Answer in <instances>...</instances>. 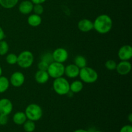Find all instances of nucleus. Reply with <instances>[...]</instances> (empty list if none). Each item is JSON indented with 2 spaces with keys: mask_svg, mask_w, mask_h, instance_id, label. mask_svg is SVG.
Instances as JSON below:
<instances>
[{
  "mask_svg": "<svg viewBox=\"0 0 132 132\" xmlns=\"http://www.w3.org/2000/svg\"><path fill=\"white\" fill-rule=\"evenodd\" d=\"M13 110V104L10 99L3 98L0 99V114L9 116Z\"/></svg>",
  "mask_w": 132,
  "mask_h": 132,
  "instance_id": "1a4fd4ad",
  "label": "nucleus"
},
{
  "mask_svg": "<svg viewBox=\"0 0 132 132\" xmlns=\"http://www.w3.org/2000/svg\"><path fill=\"white\" fill-rule=\"evenodd\" d=\"M33 7L34 4L30 0H24L19 3L18 9L21 14L28 15L32 12L33 10Z\"/></svg>",
  "mask_w": 132,
  "mask_h": 132,
  "instance_id": "ddd939ff",
  "label": "nucleus"
},
{
  "mask_svg": "<svg viewBox=\"0 0 132 132\" xmlns=\"http://www.w3.org/2000/svg\"><path fill=\"white\" fill-rule=\"evenodd\" d=\"M64 68L63 63L53 61L50 63L47 69V72L50 77L56 79L63 77L64 75Z\"/></svg>",
  "mask_w": 132,
  "mask_h": 132,
  "instance_id": "423d86ee",
  "label": "nucleus"
},
{
  "mask_svg": "<svg viewBox=\"0 0 132 132\" xmlns=\"http://www.w3.org/2000/svg\"><path fill=\"white\" fill-rule=\"evenodd\" d=\"M48 66L49 64H48L47 63L43 61H41L37 64V68H38V70H39L47 71Z\"/></svg>",
  "mask_w": 132,
  "mask_h": 132,
  "instance_id": "cd10ccee",
  "label": "nucleus"
},
{
  "mask_svg": "<svg viewBox=\"0 0 132 132\" xmlns=\"http://www.w3.org/2000/svg\"><path fill=\"white\" fill-rule=\"evenodd\" d=\"M54 92L59 95H65L70 91V83L68 80L63 77L54 79L52 83Z\"/></svg>",
  "mask_w": 132,
  "mask_h": 132,
  "instance_id": "20e7f679",
  "label": "nucleus"
},
{
  "mask_svg": "<svg viewBox=\"0 0 132 132\" xmlns=\"http://www.w3.org/2000/svg\"><path fill=\"white\" fill-rule=\"evenodd\" d=\"M83 83L81 81L76 80L70 84V90L73 94H78L83 89Z\"/></svg>",
  "mask_w": 132,
  "mask_h": 132,
  "instance_id": "a211bd4d",
  "label": "nucleus"
},
{
  "mask_svg": "<svg viewBox=\"0 0 132 132\" xmlns=\"http://www.w3.org/2000/svg\"><path fill=\"white\" fill-rule=\"evenodd\" d=\"M24 113L27 119L36 122L41 119L42 117L43 109L39 104L32 103L27 106Z\"/></svg>",
  "mask_w": 132,
  "mask_h": 132,
  "instance_id": "7ed1b4c3",
  "label": "nucleus"
},
{
  "mask_svg": "<svg viewBox=\"0 0 132 132\" xmlns=\"http://www.w3.org/2000/svg\"><path fill=\"white\" fill-rule=\"evenodd\" d=\"M117 73L121 76L128 75L131 70V64L128 61H121L117 64L116 68Z\"/></svg>",
  "mask_w": 132,
  "mask_h": 132,
  "instance_id": "9b49d317",
  "label": "nucleus"
},
{
  "mask_svg": "<svg viewBox=\"0 0 132 132\" xmlns=\"http://www.w3.org/2000/svg\"><path fill=\"white\" fill-rule=\"evenodd\" d=\"M81 81L87 84H92L98 79V73L94 68L89 67H85L80 69L79 74Z\"/></svg>",
  "mask_w": 132,
  "mask_h": 132,
  "instance_id": "f03ea898",
  "label": "nucleus"
},
{
  "mask_svg": "<svg viewBox=\"0 0 132 132\" xmlns=\"http://www.w3.org/2000/svg\"><path fill=\"white\" fill-rule=\"evenodd\" d=\"M32 11L34 12V14L41 15L44 12V7L42 4H36V5H34Z\"/></svg>",
  "mask_w": 132,
  "mask_h": 132,
  "instance_id": "a878e982",
  "label": "nucleus"
},
{
  "mask_svg": "<svg viewBox=\"0 0 132 132\" xmlns=\"http://www.w3.org/2000/svg\"><path fill=\"white\" fill-rule=\"evenodd\" d=\"M2 73H3V70H2V68H1V67H0V76H2Z\"/></svg>",
  "mask_w": 132,
  "mask_h": 132,
  "instance_id": "f704fd0d",
  "label": "nucleus"
},
{
  "mask_svg": "<svg viewBox=\"0 0 132 132\" xmlns=\"http://www.w3.org/2000/svg\"><path fill=\"white\" fill-rule=\"evenodd\" d=\"M10 84H11L14 87H21L25 81V76L22 72H15L11 75L10 77Z\"/></svg>",
  "mask_w": 132,
  "mask_h": 132,
  "instance_id": "6e6552de",
  "label": "nucleus"
},
{
  "mask_svg": "<svg viewBox=\"0 0 132 132\" xmlns=\"http://www.w3.org/2000/svg\"><path fill=\"white\" fill-rule=\"evenodd\" d=\"M77 27L81 32H88L94 29V23L88 19H82L78 22Z\"/></svg>",
  "mask_w": 132,
  "mask_h": 132,
  "instance_id": "4468645a",
  "label": "nucleus"
},
{
  "mask_svg": "<svg viewBox=\"0 0 132 132\" xmlns=\"http://www.w3.org/2000/svg\"><path fill=\"white\" fill-rule=\"evenodd\" d=\"M19 0H0V5L5 9H11L18 5Z\"/></svg>",
  "mask_w": 132,
  "mask_h": 132,
  "instance_id": "412c9836",
  "label": "nucleus"
},
{
  "mask_svg": "<svg viewBox=\"0 0 132 132\" xmlns=\"http://www.w3.org/2000/svg\"><path fill=\"white\" fill-rule=\"evenodd\" d=\"M9 50V45L5 40L0 41V56H3L7 54Z\"/></svg>",
  "mask_w": 132,
  "mask_h": 132,
  "instance_id": "5701e85b",
  "label": "nucleus"
},
{
  "mask_svg": "<svg viewBox=\"0 0 132 132\" xmlns=\"http://www.w3.org/2000/svg\"><path fill=\"white\" fill-rule=\"evenodd\" d=\"M128 119L129 122H132V114L131 113H130V114L128 115Z\"/></svg>",
  "mask_w": 132,
  "mask_h": 132,
  "instance_id": "72a5a7b5",
  "label": "nucleus"
},
{
  "mask_svg": "<svg viewBox=\"0 0 132 132\" xmlns=\"http://www.w3.org/2000/svg\"><path fill=\"white\" fill-rule=\"evenodd\" d=\"M41 61H43L46 62L48 64H50V63L54 61L52 57V54L50 52H45L41 55Z\"/></svg>",
  "mask_w": 132,
  "mask_h": 132,
  "instance_id": "393cba45",
  "label": "nucleus"
},
{
  "mask_svg": "<svg viewBox=\"0 0 132 132\" xmlns=\"http://www.w3.org/2000/svg\"><path fill=\"white\" fill-rule=\"evenodd\" d=\"M34 61V56L29 50H24L18 55L17 64L22 68H28L32 67Z\"/></svg>",
  "mask_w": 132,
  "mask_h": 132,
  "instance_id": "39448f33",
  "label": "nucleus"
},
{
  "mask_svg": "<svg viewBox=\"0 0 132 132\" xmlns=\"http://www.w3.org/2000/svg\"><path fill=\"white\" fill-rule=\"evenodd\" d=\"M9 116H5V115L0 114V125L1 126H5L8 123L9 121Z\"/></svg>",
  "mask_w": 132,
  "mask_h": 132,
  "instance_id": "c85d7f7f",
  "label": "nucleus"
},
{
  "mask_svg": "<svg viewBox=\"0 0 132 132\" xmlns=\"http://www.w3.org/2000/svg\"><path fill=\"white\" fill-rule=\"evenodd\" d=\"M23 129L26 132H33L36 129V124L34 121L27 120L23 124Z\"/></svg>",
  "mask_w": 132,
  "mask_h": 132,
  "instance_id": "4be33fe9",
  "label": "nucleus"
},
{
  "mask_svg": "<svg viewBox=\"0 0 132 132\" xmlns=\"http://www.w3.org/2000/svg\"><path fill=\"white\" fill-rule=\"evenodd\" d=\"M10 86L9 79L5 76H0V94L5 93Z\"/></svg>",
  "mask_w": 132,
  "mask_h": 132,
  "instance_id": "aec40b11",
  "label": "nucleus"
},
{
  "mask_svg": "<svg viewBox=\"0 0 132 132\" xmlns=\"http://www.w3.org/2000/svg\"><path fill=\"white\" fill-rule=\"evenodd\" d=\"M94 132H103V131H94Z\"/></svg>",
  "mask_w": 132,
  "mask_h": 132,
  "instance_id": "c9c22d12",
  "label": "nucleus"
},
{
  "mask_svg": "<svg viewBox=\"0 0 132 132\" xmlns=\"http://www.w3.org/2000/svg\"><path fill=\"white\" fill-rule=\"evenodd\" d=\"M94 29L100 34H106L112 30L113 27V20L107 14H101L98 15L94 21Z\"/></svg>",
  "mask_w": 132,
  "mask_h": 132,
  "instance_id": "f257e3e1",
  "label": "nucleus"
},
{
  "mask_svg": "<svg viewBox=\"0 0 132 132\" xmlns=\"http://www.w3.org/2000/svg\"><path fill=\"white\" fill-rule=\"evenodd\" d=\"M73 132H90V131H88V130H84V129H78V130H75Z\"/></svg>",
  "mask_w": 132,
  "mask_h": 132,
  "instance_id": "473e14b6",
  "label": "nucleus"
},
{
  "mask_svg": "<svg viewBox=\"0 0 132 132\" xmlns=\"http://www.w3.org/2000/svg\"><path fill=\"white\" fill-rule=\"evenodd\" d=\"M73 64H75L78 68L81 69L87 66V60L83 55H77L74 58Z\"/></svg>",
  "mask_w": 132,
  "mask_h": 132,
  "instance_id": "6ab92c4d",
  "label": "nucleus"
},
{
  "mask_svg": "<svg viewBox=\"0 0 132 132\" xmlns=\"http://www.w3.org/2000/svg\"><path fill=\"white\" fill-rule=\"evenodd\" d=\"M5 37V32H4L3 29L1 28V27L0 26V41L1 40H3Z\"/></svg>",
  "mask_w": 132,
  "mask_h": 132,
  "instance_id": "7c9ffc66",
  "label": "nucleus"
},
{
  "mask_svg": "<svg viewBox=\"0 0 132 132\" xmlns=\"http://www.w3.org/2000/svg\"><path fill=\"white\" fill-rule=\"evenodd\" d=\"M12 120L17 125H23L27 120V116L23 112H17L13 116Z\"/></svg>",
  "mask_w": 132,
  "mask_h": 132,
  "instance_id": "f3484780",
  "label": "nucleus"
},
{
  "mask_svg": "<svg viewBox=\"0 0 132 132\" xmlns=\"http://www.w3.org/2000/svg\"><path fill=\"white\" fill-rule=\"evenodd\" d=\"M118 57L121 61H129L132 57V47L129 45L121 46L118 51Z\"/></svg>",
  "mask_w": 132,
  "mask_h": 132,
  "instance_id": "9d476101",
  "label": "nucleus"
},
{
  "mask_svg": "<svg viewBox=\"0 0 132 132\" xmlns=\"http://www.w3.org/2000/svg\"><path fill=\"white\" fill-rule=\"evenodd\" d=\"M119 132H132V126L130 125H125L120 130Z\"/></svg>",
  "mask_w": 132,
  "mask_h": 132,
  "instance_id": "c756f323",
  "label": "nucleus"
},
{
  "mask_svg": "<svg viewBox=\"0 0 132 132\" xmlns=\"http://www.w3.org/2000/svg\"><path fill=\"white\" fill-rule=\"evenodd\" d=\"M52 54L54 61L58 63H64L68 58V51L64 48H57Z\"/></svg>",
  "mask_w": 132,
  "mask_h": 132,
  "instance_id": "0eeeda50",
  "label": "nucleus"
},
{
  "mask_svg": "<svg viewBox=\"0 0 132 132\" xmlns=\"http://www.w3.org/2000/svg\"><path fill=\"white\" fill-rule=\"evenodd\" d=\"M27 23L30 27H37L42 23V18L41 15L35 14H31L27 19Z\"/></svg>",
  "mask_w": 132,
  "mask_h": 132,
  "instance_id": "dca6fc26",
  "label": "nucleus"
},
{
  "mask_svg": "<svg viewBox=\"0 0 132 132\" xmlns=\"http://www.w3.org/2000/svg\"><path fill=\"white\" fill-rule=\"evenodd\" d=\"M80 68H78L75 64H68L64 68V74L67 77L70 79L76 78L79 74Z\"/></svg>",
  "mask_w": 132,
  "mask_h": 132,
  "instance_id": "f8f14e48",
  "label": "nucleus"
},
{
  "mask_svg": "<svg viewBox=\"0 0 132 132\" xmlns=\"http://www.w3.org/2000/svg\"><path fill=\"white\" fill-rule=\"evenodd\" d=\"M34 5L36 4H43L45 2H46V0H30Z\"/></svg>",
  "mask_w": 132,
  "mask_h": 132,
  "instance_id": "2f4dec72",
  "label": "nucleus"
},
{
  "mask_svg": "<svg viewBox=\"0 0 132 132\" xmlns=\"http://www.w3.org/2000/svg\"><path fill=\"white\" fill-rule=\"evenodd\" d=\"M34 78L37 83L40 84V85H43L48 81L50 76H49L47 71L38 70V71H37L36 73H35Z\"/></svg>",
  "mask_w": 132,
  "mask_h": 132,
  "instance_id": "2eb2a0df",
  "label": "nucleus"
},
{
  "mask_svg": "<svg viewBox=\"0 0 132 132\" xmlns=\"http://www.w3.org/2000/svg\"><path fill=\"white\" fill-rule=\"evenodd\" d=\"M18 61V55L14 53H10L6 55V62L9 64L13 65V64H17Z\"/></svg>",
  "mask_w": 132,
  "mask_h": 132,
  "instance_id": "b1692460",
  "label": "nucleus"
},
{
  "mask_svg": "<svg viewBox=\"0 0 132 132\" xmlns=\"http://www.w3.org/2000/svg\"><path fill=\"white\" fill-rule=\"evenodd\" d=\"M117 67V63L113 59H109L105 63V67L108 70H114Z\"/></svg>",
  "mask_w": 132,
  "mask_h": 132,
  "instance_id": "bb28decb",
  "label": "nucleus"
}]
</instances>
